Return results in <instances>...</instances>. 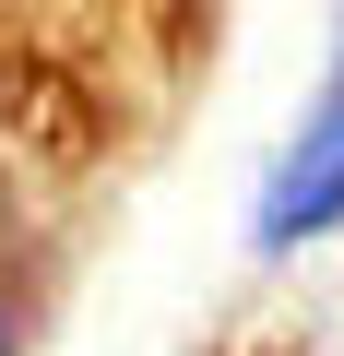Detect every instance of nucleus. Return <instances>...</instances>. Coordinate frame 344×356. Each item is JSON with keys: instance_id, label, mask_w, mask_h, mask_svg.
Wrapping results in <instances>:
<instances>
[{"instance_id": "nucleus-1", "label": "nucleus", "mask_w": 344, "mask_h": 356, "mask_svg": "<svg viewBox=\"0 0 344 356\" xmlns=\"http://www.w3.org/2000/svg\"><path fill=\"white\" fill-rule=\"evenodd\" d=\"M332 226H344V36H332V72H320V95H309V119L285 131V154H273V178H261L249 238H261V250H309V238H332Z\"/></svg>"}, {"instance_id": "nucleus-2", "label": "nucleus", "mask_w": 344, "mask_h": 356, "mask_svg": "<svg viewBox=\"0 0 344 356\" xmlns=\"http://www.w3.org/2000/svg\"><path fill=\"white\" fill-rule=\"evenodd\" d=\"M0 356H13V321H0Z\"/></svg>"}]
</instances>
